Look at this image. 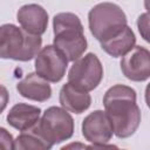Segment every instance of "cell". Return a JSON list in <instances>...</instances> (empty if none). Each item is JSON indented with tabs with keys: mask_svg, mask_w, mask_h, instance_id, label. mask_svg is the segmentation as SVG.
Returning a JSON list of instances; mask_svg holds the SVG:
<instances>
[{
	"mask_svg": "<svg viewBox=\"0 0 150 150\" xmlns=\"http://www.w3.org/2000/svg\"><path fill=\"white\" fill-rule=\"evenodd\" d=\"M103 105L118 138L135 134L141 123V109L136 103V91L131 87L124 84L110 87L104 94Z\"/></svg>",
	"mask_w": 150,
	"mask_h": 150,
	"instance_id": "obj_1",
	"label": "cell"
},
{
	"mask_svg": "<svg viewBox=\"0 0 150 150\" xmlns=\"http://www.w3.org/2000/svg\"><path fill=\"white\" fill-rule=\"evenodd\" d=\"M54 47H56L68 61H75L87 49V39L83 26L74 13H59L53 19Z\"/></svg>",
	"mask_w": 150,
	"mask_h": 150,
	"instance_id": "obj_2",
	"label": "cell"
},
{
	"mask_svg": "<svg viewBox=\"0 0 150 150\" xmlns=\"http://www.w3.org/2000/svg\"><path fill=\"white\" fill-rule=\"evenodd\" d=\"M42 39L13 23L0 26V57L15 61H29L40 50Z\"/></svg>",
	"mask_w": 150,
	"mask_h": 150,
	"instance_id": "obj_3",
	"label": "cell"
},
{
	"mask_svg": "<svg viewBox=\"0 0 150 150\" xmlns=\"http://www.w3.org/2000/svg\"><path fill=\"white\" fill-rule=\"evenodd\" d=\"M90 33L102 42L118 34L127 26V15L122 8L112 2H102L94 6L88 14Z\"/></svg>",
	"mask_w": 150,
	"mask_h": 150,
	"instance_id": "obj_4",
	"label": "cell"
},
{
	"mask_svg": "<svg viewBox=\"0 0 150 150\" xmlns=\"http://www.w3.org/2000/svg\"><path fill=\"white\" fill-rule=\"evenodd\" d=\"M41 135L52 144L69 139L74 134V120L70 114L59 107H49L41 120L35 123Z\"/></svg>",
	"mask_w": 150,
	"mask_h": 150,
	"instance_id": "obj_5",
	"label": "cell"
},
{
	"mask_svg": "<svg viewBox=\"0 0 150 150\" xmlns=\"http://www.w3.org/2000/svg\"><path fill=\"white\" fill-rule=\"evenodd\" d=\"M103 77V67L98 57L88 53L74 61L68 71V82L75 87L90 91L94 90Z\"/></svg>",
	"mask_w": 150,
	"mask_h": 150,
	"instance_id": "obj_6",
	"label": "cell"
},
{
	"mask_svg": "<svg viewBox=\"0 0 150 150\" xmlns=\"http://www.w3.org/2000/svg\"><path fill=\"white\" fill-rule=\"evenodd\" d=\"M68 67L67 57L54 46L48 45L35 55V71L48 82L56 83L62 80Z\"/></svg>",
	"mask_w": 150,
	"mask_h": 150,
	"instance_id": "obj_7",
	"label": "cell"
},
{
	"mask_svg": "<svg viewBox=\"0 0 150 150\" xmlns=\"http://www.w3.org/2000/svg\"><path fill=\"white\" fill-rule=\"evenodd\" d=\"M114 134L112 124L105 111L95 110L84 117L82 122V135L93 145L90 148H112L107 145Z\"/></svg>",
	"mask_w": 150,
	"mask_h": 150,
	"instance_id": "obj_8",
	"label": "cell"
},
{
	"mask_svg": "<svg viewBox=\"0 0 150 150\" xmlns=\"http://www.w3.org/2000/svg\"><path fill=\"white\" fill-rule=\"evenodd\" d=\"M123 75L135 82L146 81L150 76V52L142 46H134L121 60Z\"/></svg>",
	"mask_w": 150,
	"mask_h": 150,
	"instance_id": "obj_9",
	"label": "cell"
},
{
	"mask_svg": "<svg viewBox=\"0 0 150 150\" xmlns=\"http://www.w3.org/2000/svg\"><path fill=\"white\" fill-rule=\"evenodd\" d=\"M16 20L26 32L34 35H42L47 29L48 13L40 5L28 4L18 11Z\"/></svg>",
	"mask_w": 150,
	"mask_h": 150,
	"instance_id": "obj_10",
	"label": "cell"
},
{
	"mask_svg": "<svg viewBox=\"0 0 150 150\" xmlns=\"http://www.w3.org/2000/svg\"><path fill=\"white\" fill-rule=\"evenodd\" d=\"M16 90L22 97L36 102H46L52 96V88L48 84V81L39 76L36 73H29L19 81Z\"/></svg>",
	"mask_w": 150,
	"mask_h": 150,
	"instance_id": "obj_11",
	"label": "cell"
},
{
	"mask_svg": "<svg viewBox=\"0 0 150 150\" xmlns=\"http://www.w3.org/2000/svg\"><path fill=\"white\" fill-rule=\"evenodd\" d=\"M59 101L62 108L67 111L82 114L90 107L91 97L88 91L82 90L68 82L62 86L59 94Z\"/></svg>",
	"mask_w": 150,
	"mask_h": 150,
	"instance_id": "obj_12",
	"label": "cell"
},
{
	"mask_svg": "<svg viewBox=\"0 0 150 150\" xmlns=\"http://www.w3.org/2000/svg\"><path fill=\"white\" fill-rule=\"evenodd\" d=\"M41 109L27 103H18L13 105L7 114V123L19 131H23L33 127L40 118Z\"/></svg>",
	"mask_w": 150,
	"mask_h": 150,
	"instance_id": "obj_13",
	"label": "cell"
},
{
	"mask_svg": "<svg viewBox=\"0 0 150 150\" xmlns=\"http://www.w3.org/2000/svg\"><path fill=\"white\" fill-rule=\"evenodd\" d=\"M101 48L112 57H120L131 50L136 43V38L132 29L127 25L115 36L100 42Z\"/></svg>",
	"mask_w": 150,
	"mask_h": 150,
	"instance_id": "obj_14",
	"label": "cell"
},
{
	"mask_svg": "<svg viewBox=\"0 0 150 150\" xmlns=\"http://www.w3.org/2000/svg\"><path fill=\"white\" fill-rule=\"evenodd\" d=\"M53 145L41 135L34 124L21 134L14 141V149L16 150H48Z\"/></svg>",
	"mask_w": 150,
	"mask_h": 150,
	"instance_id": "obj_15",
	"label": "cell"
},
{
	"mask_svg": "<svg viewBox=\"0 0 150 150\" xmlns=\"http://www.w3.org/2000/svg\"><path fill=\"white\" fill-rule=\"evenodd\" d=\"M0 149L11 150L14 149V139L13 136L7 129L0 127Z\"/></svg>",
	"mask_w": 150,
	"mask_h": 150,
	"instance_id": "obj_16",
	"label": "cell"
},
{
	"mask_svg": "<svg viewBox=\"0 0 150 150\" xmlns=\"http://www.w3.org/2000/svg\"><path fill=\"white\" fill-rule=\"evenodd\" d=\"M137 26H138V30L142 34L143 39L145 41H149L148 38V27H149V15L148 13H144L142 15H139L138 20H137Z\"/></svg>",
	"mask_w": 150,
	"mask_h": 150,
	"instance_id": "obj_17",
	"label": "cell"
},
{
	"mask_svg": "<svg viewBox=\"0 0 150 150\" xmlns=\"http://www.w3.org/2000/svg\"><path fill=\"white\" fill-rule=\"evenodd\" d=\"M8 101H9V94L7 89L0 84V114L6 109Z\"/></svg>",
	"mask_w": 150,
	"mask_h": 150,
	"instance_id": "obj_18",
	"label": "cell"
}]
</instances>
